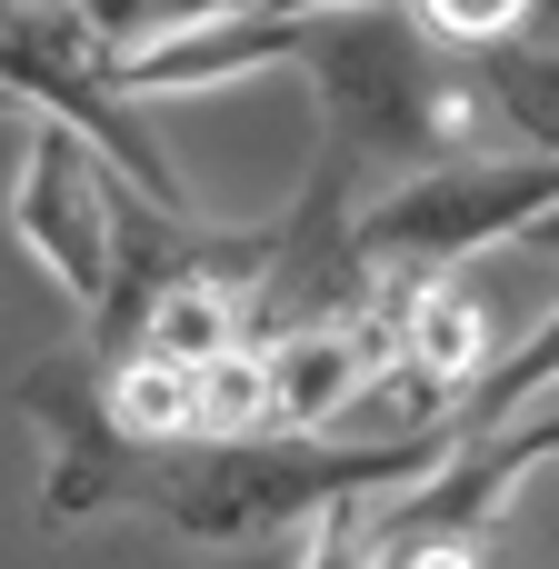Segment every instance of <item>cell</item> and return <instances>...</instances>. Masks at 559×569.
Returning a JSON list of instances; mask_svg holds the SVG:
<instances>
[{
	"label": "cell",
	"instance_id": "cell-1",
	"mask_svg": "<svg viewBox=\"0 0 559 569\" xmlns=\"http://www.w3.org/2000/svg\"><path fill=\"white\" fill-rule=\"evenodd\" d=\"M280 60L310 70L330 150L340 160H380V170H420L450 140V40L410 10V0H350V10H260Z\"/></svg>",
	"mask_w": 559,
	"mask_h": 569
},
{
	"label": "cell",
	"instance_id": "cell-2",
	"mask_svg": "<svg viewBox=\"0 0 559 569\" xmlns=\"http://www.w3.org/2000/svg\"><path fill=\"white\" fill-rule=\"evenodd\" d=\"M559 210V150H440L420 170H400L380 200H360L350 250L370 270H460L480 250H520Z\"/></svg>",
	"mask_w": 559,
	"mask_h": 569
},
{
	"label": "cell",
	"instance_id": "cell-3",
	"mask_svg": "<svg viewBox=\"0 0 559 569\" xmlns=\"http://www.w3.org/2000/svg\"><path fill=\"white\" fill-rule=\"evenodd\" d=\"M120 230H130V190L120 160L50 100H10V240L80 300L110 310L120 290Z\"/></svg>",
	"mask_w": 559,
	"mask_h": 569
},
{
	"label": "cell",
	"instance_id": "cell-4",
	"mask_svg": "<svg viewBox=\"0 0 559 569\" xmlns=\"http://www.w3.org/2000/svg\"><path fill=\"white\" fill-rule=\"evenodd\" d=\"M510 340H520V330H500L450 270H410V360H420V370H440L450 390H480Z\"/></svg>",
	"mask_w": 559,
	"mask_h": 569
},
{
	"label": "cell",
	"instance_id": "cell-5",
	"mask_svg": "<svg viewBox=\"0 0 559 569\" xmlns=\"http://www.w3.org/2000/svg\"><path fill=\"white\" fill-rule=\"evenodd\" d=\"M100 420L120 440H140V450H180V440H200V370L150 350V340H130L110 360V380H100Z\"/></svg>",
	"mask_w": 559,
	"mask_h": 569
},
{
	"label": "cell",
	"instance_id": "cell-6",
	"mask_svg": "<svg viewBox=\"0 0 559 569\" xmlns=\"http://www.w3.org/2000/svg\"><path fill=\"white\" fill-rule=\"evenodd\" d=\"M230 280L240 270H180V280H160L150 300H140V330L130 340H150V350H170V360H220V350H240V340H260L250 320H240V300H230Z\"/></svg>",
	"mask_w": 559,
	"mask_h": 569
},
{
	"label": "cell",
	"instance_id": "cell-7",
	"mask_svg": "<svg viewBox=\"0 0 559 569\" xmlns=\"http://www.w3.org/2000/svg\"><path fill=\"white\" fill-rule=\"evenodd\" d=\"M470 60L490 70L510 140H520V150H559V40L520 30V40H500V50H470Z\"/></svg>",
	"mask_w": 559,
	"mask_h": 569
},
{
	"label": "cell",
	"instance_id": "cell-8",
	"mask_svg": "<svg viewBox=\"0 0 559 569\" xmlns=\"http://www.w3.org/2000/svg\"><path fill=\"white\" fill-rule=\"evenodd\" d=\"M260 430H280V370L270 340H240L200 360V440H260Z\"/></svg>",
	"mask_w": 559,
	"mask_h": 569
},
{
	"label": "cell",
	"instance_id": "cell-9",
	"mask_svg": "<svg viewBox=\"0 0 559 569\" xmlns=\"http://www.w3.org/2000/svg\"><path fill=\"white\" fill-rule=\"evenodd\" d=\"M550 390H559V300L510 340V350H500V370L470 390V420H480V430H510V420H530Z\"/></svg>",
	"mask_w": 559,
	"mask_h": 569
},
{
	"label": "cell",
	"instance_id": "cell-10",
	"mask_svg": "<svg viewBox=\"0 0 559 569\" xmlns=\"http://www.w3.org/2000/svg\"><path fill=\"white\" fill-rule=\"evenodd\" d=\"M410 10H420L450 50H500V40H520V30H530V10H540V0H410Z\"/></svg>",
	"mask_w": 559,
	"mask_h": 569
},
{
	"label": "cell",
	"instance_id": "cell-11",
	"mask_svg": "<svg viewBox=\"0 0 559 569\" xmlns=\"http://www.w3.org/2000/svg\"><path fill=\"white\" fill-rule=\"evenodd\" d=\"M530 30H540V40H559V0H540V10H530Z\"/></svg>",
	"mask_w": 559,
	"mask_h": 569
},
{
	"label": "cell",
	"instance_id": "cell-12",
	"mask_svg": "<svg viewBox=\"0 0 559 569\" xmlns=\"http://www.w3.org/2000/svg\"><path fill=\"white\" fill-rule=\"evenodd\" d=\"M530 250H550V260H559V210L540 220V230H530Z\"/></svg>",
	"mask_w": 559,
	"mask_h": 569
}]
</instances>
